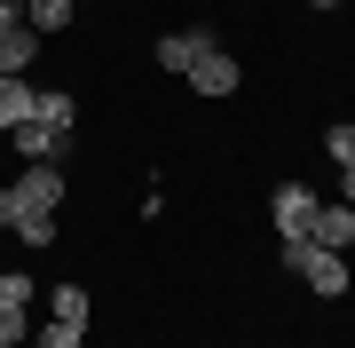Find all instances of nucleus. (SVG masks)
I'll return each mask as SVG.
<instances>
[{
  "label": "nucleus",
  "instance_id": "nucleus-14",
  "mask_svg": "<svg viewBox=\"0 0 355 348\" xmlns=\"http://www.w3.org/2000/svg\"><path fill=\"white\" fill-rule=\"evenodd\" d=\"M324 151H331V167H355V119H340V127H324Z\"/></svg>",
  "mask_w": 355,
  "mask_h": 348
},
{
  "label": "nucleus",
  "instance_id": "nucleus-18",
  "mask_svg": "<svg viewBox=\"0 0 355 348\" xmlns=\"http://www.w3.org/2000/svg\"><path fill=\"white\" fill-rule=\"evenodd\" d=\"M16 214H24V198H16V182H0V230H16Z\"/></svg>",
  "mask_w": 355,
  "mask_h": 348
},
{
  "label": "nucleus",
  "instance_id": "nucleus-10",
  "mask_svg": "<svg viewBox=\"0 0 355 348\" xmlns=\"http://www.w3.org/2000/svg\"><path fill=\"white\" fill-rule=\"evenodd\" d=\"M71 16H79V0H32V8H24V24H32L40 40H48V32H64Z\"/></svg>",
  "mask_w": 355,
  "mask_h": 348
},
{
  "label": "nucleus",
  "instance_id": "nucleus-3",
  "mask_svg": "<svg viewBox=\"0 0 355 348\" xmlns=\"http://www.w3.org/2000/svg\"><path fill=\"white\" fill-rule=\"evenodd\" d=\"M16 198H24V214H55V206H64V167H55V158L24 167V174H16Z\"/></svg>",
  "mask_w": 355,
  "mask_h": 348
},
{
  "label": "nucleus",
  "instance_id": "nucleus-23",
  "mask_svg": "<svg viewBox=\"0 0 355 348\" xmlns=\"http://www.w3.org/2000/svg\"><path fill=\"white\" fill-rule=\"evenodd\" d=\"M16 8H32V0H16Z\"/></svg>",
  "mask_w": 355,
  "mask_h": 348
},
{
  "label": "nucleus",
  "instance_id": "nucleus-20",
  "mask_svg": "<svg viewBox=\"0 0 355 348\" xmlns=\"http://www.w3.org/2000/svg\"><path fill=\"white\" fill-rule=\"evenodd\" d=\"M340 206H355V167H340Z\"/></svg>",
  "mask_w": 355,
  "mask_h": 348
},
{
  "label": "nucleus",
  "instance_id": "nucleus-22",
  "mask_svg": "<svg viewBox=\"0 0 355 348\" xmlns=\"http://www.w3.org/2000/svg\"><path fill=\"white\" fill-rule=\"evenodd\" d=\"M347 301H355V277H347Z\"/></svg>",
  "mask_w": 355,
  "mask_h": 348
},
{
  "label": "nucleus",
  "instance_id": "nucleus-5",
  "mask_svg": "<svg viewBox=\"0 0 355 348\" xmlns=\"http://www.w3.org/2000/svg\"><path fill=\"white\" fill-rule=\"evenodd\" d=\"M237 79H245V72H237L229 48H205L198 64H190V88H198V95H237Z\"/></svg>",
  "mask_w": 355,
  "mask_h": 348
},
{
  "label": "nucleus",
  "instance_id": "nucleus-2",
  "mask_svg": "<svg viewBox=\"0 0 355 348\" xmlns=\"http://www.w3.org/2000/svg\"><path fill=\"white\" fill-rule=\"evenodd\" d=\"M316 206H324L316 182H277V190H268V222H277V238H308V230H316Z\"/></svg>",
  "mask_w": 355,
  "mask_h": 348
},
{
  "label": "nucleus",
  "instance_id": "nucleus-16",
  "mask_svg": "<svg viewBox=\"0 0 355 348\" xmlns=\"http://www.w3.org/2000/svg\"><path fill=\"white\" fill-rule=\"evenodd\" d=\"M32 348H79V324H55V317H48V324L32 333Z\"/></svg>",
  "mask_w": 355,
  "mask_h": 348
},
{
  "label": "nucleus",
  "instance_id": "nucleus-17",
  "mask_svg": "<svg viewBox=\"0 0 355 348\" xmlns=\"http://www.w3.org/2000/svg\"><path fill=\"white\" fill-rule=\"evenodd\" d=\"M0 301H24V309H32V277L24 270H0Z\"/></svg>",
  "mask_w": 355,
  "mask_h": 348
},
{
  "label": "nucleus",
  "instance_id": "nucleus-8",
  "mask_svg": "<svg viewBox=\"0 0 355 348\" xmlns=\"http://www.w3.org/2000/svg\"><path fill=\"white\" fill-rule=\"evenodd\" d=\"M8 142L24 151V167H40V158H55L71 135H55V127H40V119H24V127H8Z\"/></svg>",
  "mask_w": 355,
  "mask_h": 348
},
{
  "label": "nucleus",
  "instance_id": "nucleus-12",
  "mask_svg": "<svg viewBox=\"0 0 355 348\" xmlns=\"http://www.w3.org/2000/svg\"><path fill=\"white\" fill-rule=\"evenodd\" d=\"M48 317H55V324H79V333H87V293H79V285H55V293H48Z\"/></svg>",
  "mask_w": 355,
  "mask_h": 348
},
{
  "label": "nucleus",
  "instance_id": "nucleus-1",
  "mask_svg": "<svg viewBox=\"0 0 355 348\" xmlns=\"http://www.w3.org/2000/svg\"><path fill=\"white\" fill-rule=\"evenodd\" d=\"M284 270H292V277H308L324 301H347L355 261H347V254H331V245H316V238H284Z\"/></svg>",
  "mask_w": 355,
  "mask_h": 348
},
{
  "label": "nucleus",
  "instance_id": "nucleus-24",
  "mask_svg": "<svg viewBox=\"0 0 355 348\" xmlns=\"http://www.w3.org/2000/svg\"><path fill=\"white\" fill-rule=\"evenodd\" d=\"M79 8H95V0H79Z\"/></svg>",
  "mask_w": 355,
  "mask_h": 348
},
{
  "label": "nucleus",
  "instance_id": "nucleus-4",
  "mask_svg": "<svg viewBox=\"0 0 355 348\" xmlns=\"http://www.w3.org/2000/svg\"><path fill=\"white\" fill-rule=\"evenodd\" d=\"M205 48H221V40L205 32V24H190V32H166V40H158V64L174 72V79H190V64H198Z\"/></svg>",
  "mask_w": 355,
  "mask_h": 348
},
{
  "label": "nucleus",
  "instance_id": "nucleus-9",
  "mask_svg": "<svg viewBox=\"0 0 355 348\" xmlns=\"http://www.w3.org/2000/svg\"><path fill=\"white\" fill-rule=\"evenodd\" d=\"M32 103H40V88H32V79H0V135H8V127H24Z\"/></svg>",
  "mask_w": 355,
  "mask_h": 348
},
{
  "label": "nucleus",
  "instance_id": "nucleus-13",
  "mask_svg": "<svg viewBox=\"0 0 355 348\" xmlns=\"http://www.w3.org/2000/svg\"><path fill=\"white\" fill-rule=\"evenodd\" d=\"M16 340H32V317H24V301H0V348H16Z\"/></svg>",
  "mask_w": 355,
  "mask_h": 348
},
{
  "label": "nucleus",
  "instance_id": "nucleus-11",
  "mask_svg": "<svg viewBox=\"0 0 355 348\" xmlns=\"http://www.w3.org/2000/svg\"><path fill=\"white\" fill-rule=\"evenodd\" d=\"M32 119H40V127H55V135H71V95H64V88H40Z\"/></svg>",
  "mask_w": 355,
  "mask_h": 348
},
{
  "label": "nucleus",
  "instance_id": "nucleus-6",
  "mask_svg": "<svg viewBox=\"0 0 355 348\" xmlns=\"http://www.w3.org/2000/svg\"><path fill=\"white\" fill-rule=\"evenodd\" d=\"M316 245H331V254H355V206H340V198H324L316 206V230H308Z\"/></svg>",
  "mask_w": 355,
  "mask_h": 348
},
{
  "label": "nucleus",
  "instance_id": "nucleus-19",
  "mask_svg": "<svg viewBox=\"0 0 355 348\" xmlns=\"http://www.w3.org/2000/svg\"><path fill=\"white\" fill-rule=\"evenodd\" d=\"M16 24H24V8H16V0H0V40H8Z\"/></svg>",
  "mask_w": 355,
  "mask_h": 348
},
{
  "label": "nucleus",
  "instance_id": "nucleus-15",
  "mask_svg": "<svg viewBox=\"0 0 355 348\" xmlns=\"http://www.w3.org/2000/svg\"><path fill=\"white\" fill-rule=\"evenodd\" d=\"M16 238L24 245H55V214H16Z\"/></svg>",
  "mask_w": 355,
  "mask_h": 348
},
{
  "label": "nucleus",
  "instance_id": "nucleus-21",
  "mask_svg": "<svg viewBox=\"0 0 355 348\" xmlns=\"http://www.w3.org/2000/svg\"><path fill=\"white\" fill-rule=\"evenodd\" d=\"M308 8H347V0H308Z\"/></svg>",
  "mask_w": 355,
  "mask_h": 348
},
{
  "label": "nucleus",
  "instance_id": "nucleus-7",
  "mask_svg": "<svg viewBox=\"0 0 355 348\" xmlns=\"http://www.w3.org/2000/svg\"><path fill=\"white\" fill-rule=\"evenodd\" d=\"M40 48H48V40H40L32 24H16L8 40H0V79H24V72L40 64Z\"/></svg>",
  "mask_w": 355,
  "mask_h": 348
}]
</instances>
